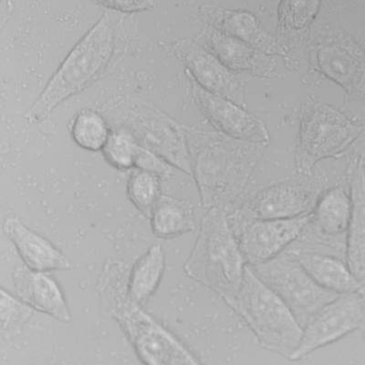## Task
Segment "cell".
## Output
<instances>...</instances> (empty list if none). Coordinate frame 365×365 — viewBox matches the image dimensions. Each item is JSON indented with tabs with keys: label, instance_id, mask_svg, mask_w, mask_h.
I'll use <instances>...</instances> for the list:
<instances>
[{
	"label": "cell",
	"instance_id": "13",
	"mask_svg": "<svg viewBox=\"0 0 365 365\" xmlns=\"http://www.w3.org/2000/svg\"><path fill=\"white\" fill-rule=\"evenodd\" d=\"M195 102L217 132L231 138L268 145L269 133L265 123L227 98L210 93L192 79Z\"/></svg>",
	"mask_w": 365,
	"mask_h": 365
},
{
	"label": "cell",
	"instance_id": "28",
	"mask_svg": "<svg viewBox=\"0 0 365 365\" xmlns=\"http://www.w3.org/2000/svg\"><path fill=\"white\" fill-rule=\"evenodd\" d=\"M115 11L132 12L143 11L152 5L153 0H97Z\"/></svg>",
	"mask_w": 365,
	"mask_h": 365
},
{
	"label": "cell",
	"instance_id": "14",
	"mask_svg": "<svg viewBox=\"0 0 365 365\" xmlns=\"http://www.w3.org/2000/svg\"><path fill=\"white\" fill-rule=\"evenodd\" d=\"M172 51L187 67L198 86L246 107L243 84L237 79L236 73L228 70L204 46L184 38L175 41Z\"/></svg>",
	"mask_w": 365,
	"mask_h": 365
},
{
	"label": "cell",
	"instance_id": "4",
	"mask_svg": "<svg viewBox=\"0 0 365 365\" xmlns=\"http://www.w3.org/2000/svg\"><path fill=\"white\" fill-rule=\"evenodd\" d=\"M115 40L113 15L106 13L74 46L40 97L26 113L29 123H40L58 104L96 81L108 65Z\"/></svg>",
	"mask_w": 365,
	"mask_h": 365
},
{
	"label": "cell",
	"instance_id": "25",
	"mask_svg": "<svg viewBox=\"0 0 365 365\" xmlns=\"http://www.w3.org/2000/svg\"><path fill=\"white\" fill-rule=\"evenodd\" d=\"M127 192L132 203L140 211L150 216L152 208L161 197L159 175L143 169H137L129 178Z\"/></svg>",
	"mask_w": 365,
	"mask_h": 365
},
{
	"label": "cell",
	"instance_id": "23",
	"mask_svg": "<svg viewBox=\"0 0 365 365\" xmlns=\"http://www.w3.org/2000/svg\"><path fill=\"white\" fill-rule=\"evenodd\" d=\"M71 136L80 148L88 151H100L110 136L106 120L91 110H81L71 125Z\"/></svg>",
	"mask_w": 365,
	"mask_h": 365
},
{
	"label": "cell",
	"instance_id": "22",
	"mask_svg": "<svg viewBox=\"0 0 365 365\" xmlns=\"http://www.w3.org/2000/svg\"><path fill=\"white\" fill-rule=\"evenodd\" d=\"M153 232L162 239H172L195 228L193 207L185 200L161 195L152 208Z\"/></svg>",
	"mask_w": 365,
	"mask_h": 365
},
{
	"label": "cell",
	"instance_id": "26",
	"mask_svg": "<svg viewBox=\"0 0 365 365\" xmlns=\"http://www.w3.org/2000/svg\"><path fill=\"white\" fill-rule=\"evenodd\" d=\"M139 143L135 137L126 132L110 133L102 150L110 165L118 169H128L135 165Z\"/></svg>",
	"mask_w": 365,
	"mask_h": 365
},
{
	"label": "cell",
	"instance_id": "24",
	"mask_svg": "<svg viewBox=\"0 0 365 365\" xmlns=\"http://www.w3.org/2000/svg\"><path fill=\"white\" fill-rule=\"evenodd\" d=\"M322 0H280L279 31L297 35L305 31L317 16Z\"/></svg>",
	"mask_w": 365,
	"mask_h": 365
},
{
	"label": "cell",
	"instance_id": "16",
	"mask_svg": "<svg viewBox=\"0 0 365 365\" xmlns=\"http://www.w3.org/2000/svg\"><path fill=\"white\" fill-rule=\"evenodd\" d=\"M348 182L351 207L346 232L345 262L365 289V166L363 156L351 162Z\"/></svg>",
	"mask_w": 365,
	"mask_h": 365
},
{
	"label": "cell",
	"instance_id": "17",
	"mask_svg": "<svg viewBox=\"0 0 365 365\" xmlns=\"http://www.w3.org/2000/svg\"><path fill=\"white\" fill-rule=\"evenodd\" d=\"M205 17L210 27L245 42L251 47L272 56L287 58L284 46L265 31L257 19L249 11L221 8L205 9Z\"/></svg>",
	"mask_w": 365,
	"mask_h": 365
},
{
	"label": "cell",
	"instance_id": "19",
	"mask_svg": "<svg viewBox=\"0 0 365 365\" xmlns=\"http://www.w3.org/2000/svg\"><path fill=\"white\" fill-rule=\"evenodd\" d=\"M14 284L18 298L32 309L60 322L71 321L70 309L60 285L47 273L26 267L16 272Z\"/></svg>",
	"mask_w": 365,
	"mask_h": 365
},
{
	"label": "cell",
	"instance_id": "3",
	"mask_svg": "<svg viewBox=\"0 0 365 365\" xmlns=\"http://www.w3.org/2000/svg\"><path fill=\"white\" fill-rule=\"evenodd\" d=\"M247 265L227 210L207 208L185 272L230 306L240 291Z\"/></svg>",
	"mask_w": 365,
	"mask_h": 365
},
{
	"label": "cell",
	"instance_id": "12",
	"mask_svg": "<svg viewBox=\"0 0 365 365\" xmlns=\"http://www.w3.org/2000/svg\"><path fill=\"white\" fill-rule=\"evenodd\" d=\"M311 213L282 220H257L233 228L247 265H259L284 252L298 239Z\"/></svg>",
	"mask_w": 365,
	"mask_h": 365
},
{
	"label": "cell",
	"instance_id": "15",
	"mask_svg": "<svg viewBox=\"0 0 365 365\" xmlns=\"http://www.w3.org/2000/svg\"><path fill=\"white\" fill-rule=\"evenodd\" d=\"M204 47L234 73H249L254 76H275L277 61L272 55L251 47L245 42L210 27L204 31Z\"/></svg>",
	"mask_w": 365,
	"mask_h": 365
},
{
	"label": "cell",
	"instance_id": "10",
	"mask_svg": "<svg viewBox=\"0 0 365 365\" xmlns=\"http://www.w3.org/2000/svg\"><path fill=\"white\" fill-rule=\"evenodd\" d=\"M135 139L179 170L193 175L187 129L154 107L140 106L132 115Z\"/></svg>",
	"mask_w": 365,
	"mask_h": 365
},
{
	"label": "cell",
	"instance_id": "2",
	"mask_svg": "<svg viewBox=\"0 0 365 365\" xmlns=\"http://www.w3.org/2000/svg\"><path fill=\"white\" fill-rule=\"evenodd\" d=\"M125 276L122 267L117 264L109 266L101 278L100 294L125 330L139 359L150 365L200 364L178 338L133 301L127 289Z\"/></svg>",
	"mask_w": 365,
	"mask_h": 365
},
{
	"label": "cell",
	"instance_id": "9",
	"mask_svg": "<svg viewBox=\"0 0 365 365\" xmlns=\"http://www.w3.org/2000/svg\"><path fill=\"white\" fill-rule=\"evenodd\" d=\"M365 325V292L339 294L302 328L301 341L289 360L301 361Z\"/></svg>",
	"mask_w": 365,
	"mask_h": 365
},
{
	"label": "cell",
	"instance_id": "5",
	"mask_svg": "<svg viewBox=\"0 0 365 365\" xmlns=\"http://www.w3.org/2000/svg\"><path fill=\"white\" fill-rule=\"evenodd\" d=\"M230 307L246 322L262 348L289 359L301 341L302 327L285 302L249 265Z\"/></svg>",
	"mask_w": 365,
	"mask_h": 365
},
{
	"label": "cell",
	"instance_id": "11",
	"mask_svg": "<svg viewBox=\"0 0 365 365\" xmlns=\"http://www.w3.org/2000/svg\"><path fill=\"white\" fill-rule=\"evenodd\" d=\"M314 64L351 99L365 96V51L350 35L337 32L316 46Z\"/></svg>",
	"mask_w": 365,
	"mask_h": 365
},
{
	"label": "cell",
	"instance_id": "20",
	"mask_svg": "<svg viewBox=\"0 0 365 365\" xmlns=\"http://www.w3.org/2000/svg\"><path fill=\"white\" fill-rule=\"evenodd\" d=\"M301 264L318 285L328 291L344 294L358 292H365L345 260L341 257L311 251L287 250Z\"/></svg>",
	"mask_w": 365,
	"mask_h": 365
},
{
	"label": "cell",
	"instance_id": "21",
	"mask_svg": "<svg viewBox=\"0 0 365 365\" xmlns=\"http://www.w3.org/2000/svg\"><path fill=\"white\" fill-rule=\"evenodd\" d=\"M165 257L161 244H153L137 260L128 277V293L133 301L143 304L158 289L164 275Z\"/></svg>",
	"mask_w": 365,
	"mask_h": 365
},
{
	"label": "cell",
	"instance_id": "27",
	"mask_svg": "<svg viewBox=\"0 0 365 365\" xmlns=\"http://www.w3.org/2000/svg\"><path fill=\"white\" fill-rule=\"evenodd\" d=\"M32 314V308L19 298L1 291V328L2 331L11 330L14 326L27 321Z\"/></svg>",
	"mask_w": 365,
	"mask_h": 365
},
{
	"label": "cell",
	"instance_id": "6",
	"mask_svg": "<svg viewBox=\"0 0 365 365\" xmlns=\"http://www.w3.org/2000/svg\"><path fill=\"white\" fill-rule=\"evenodd\" d=\"M363 130V126L334 106L306 103L299 120L296 174L312 175L317 163L341 154L360 136Z\"/></svg>",
	"mask_w": 365,
	"mask_h": 365
},
{
	"label": "cell",
	"instance_id": "1",
	"mask_svg": "<svg viewBox=\"0 0 365 365\" xmlns=\"http://www.w3.org/2000/svg\"><path fill=\"white\" fill-rule=\"evenodd\" d=\"M193 175L207 208L232 211L244 191L265 146L240 141L220 132L204 133L187 129Z\"/></svg>",
	"mask_w": 365,
	"mask_h": 365
},
{
	"label": "cell",
	"instance_id": "8",
	"mask_svg": "<svg viewBox=\"0 0 365 365\" xmlns=\"http://www.w3.org/2000/svg\"><path fill=\"white\" fill-rule=\"evenodd\" d=\"M250 268L285 302L302 328L339 295L318 285L288 251Z\"/></svg>",
	"mask_w": 365,
	"mask_h": 365
},
{
	"label": "cell",
	"instance_id": "7",
	"mask_svg": "<svg viewBox=\"0 0 365 365\" xmlns=\"http://www.w3.org/2000/svg\"><path fill=\"white\" fill-rule=\"evenodd\" d=\"M324 184L312 175L274 182L245 197L227 213L232 228L257 220H282L311 213L324 193Z\"/></svg>",
	"mask_w": 365,
	"mask_h": 365
},
{
	"label": "cell",
	"instance_id": "18",
	"mask_svg": "<svg viewBox=\"0 0 365 365\" xmlns=\"http://www.w3.org/2000/svg\"><path fill=\"white\" fill-rule=\"evenodd\" d=\"M2 230L29 269L48 272L71 269L70 260L60 250L18 218H8Z\"/></svg>",
	"mask_w": 365,
	"mask_h": 365
}]
</instances>
